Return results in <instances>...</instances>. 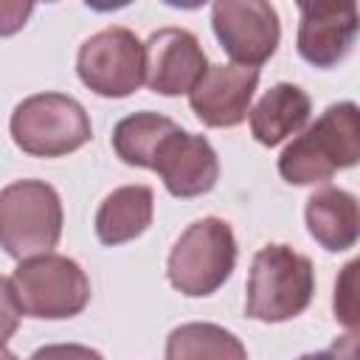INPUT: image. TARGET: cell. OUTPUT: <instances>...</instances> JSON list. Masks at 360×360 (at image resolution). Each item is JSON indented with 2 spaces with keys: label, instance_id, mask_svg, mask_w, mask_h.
Segmentation results:
<instances>
[{
  "label": "cell",
  "instance_id": "cell-1",
  "mask_svg": "<svg viewBox=\"0 0 360 360\" xmlns=\"http://www.w3.org/2000/svg\"><path fill=\"white\" fill-rule=\"evenodd\" d=\"M357 160L360 112L354 101H338L284 146L278 155V174L290 186H315L343 169H352Z\"/></svg>",
  "mask_w": 360,
  "mask_h": 360
},
{
  "label": "cell",
  "instance_id": "cell-2",
  "mask_svg": "<svg viewBox=\"0 0 360 360\" xmlns=\"http://www.w3.org/2000/svg\"><path fill=\"white\" fill-rule=\"evenodd\" d=\"M245 290L248 318L262 323H284L309 307L315 295V267L290 245H264L250 262Z\"/></svg>",
  "mask_w": 360,
  "mask_h": 360
},
{
  "label": "cell",
  "instance_id": "cell-3",
  "mask_svg": "<svg viewBox=\"0 0 360 360\" xmlns=\"http://www.w3.org/2000/svg\"><path fill=\"white\" fill-rule=\"evenodd\" d=\"M62 200L45 180H17L0 188V248L17 259L45 256L62 236Z\"/></svg>",
  "mask_w": 360,
  "mask_h": 360
},
{
  "label": "cell",
  "instance_id": "cell-4",
  "mask_svg": "<svg viewBox=\"0 0 360 360\" xmlns=\"http://www.w3.org/2000/svg\"><path fill=\"white\" fill-rule=\"evenodd\" d=\"M236 267V236L219 217H202L191 222L172 245L166 259L169 284L188 295L202 298L217 292Z\"/></svg>",
  "mask_w": 360,
  "mask_h": 360
},
{
  "label": "cell",
  "instance_id": "cell-5",
  "mask_svg": "<svg viewBox=\"0 0 360 360\" xmlns=\"http://www.w3.org/2000/svg\"><path fill=\"white\" fill-rule=\"evenodd\" d=\"M8 132L31 158H65L93 138V124L73 96L34 93L14 107Z\"/></svg>",
  "mask_w": 360,
  "mask_h": 360
},
{
  "label": "cell",
  "instance_id": "cell-6",
  "mask_svg": "<svg viewBox=\"0 0 360 360\" xmlns=\"http://www.w3.org/2000/svg\"><path fill=\"white\" fill-rule=\"evenodd\" d=\"M11 290L20 312L39 321H65L79 315L90 304V278L79 262L45 253L17 264L11 273Z\"/></svg>",
  "mask_w": 360,
  "mask_h": 360
},
{
  "label": "cell",
  "instance_id": "cell-7",
  "mask_svg": "<svg viewBox=\"0 0 360 360\" xmlns=\"http://www.w3.org/2000/svg\"><path fill=\"white\" fill-rule=\"evenodd\" d=\"M76 73L96 96L127 98L143 84V42L124 25H107L79 45Z\"/></svg>",
  "mask_w": 360,
  "mask_h": 360
},
{
  "label": "cell",
  "instance_id": "cell-8",
  "mask_svg": "<svg viewBox=\"0 0 360 360\" xmlns=\"http://www.w3.org/2000/svg\"><path fill=\"white\" fill-rule=\"evenodd\" d=\"M211 25L222 51L239 68L259 70L281 42L278 11L264 0H217Z\"/></svg>",
  "mask_w": 360,
  "mask_h": 360
},
{
  "label": "cell",
  "instance_id": "cell-9",
  "mask_svg": "<svg viewBox=\"0 0 360 360\" xmlns=\"http://www.w3.org/2000/svg\"><path fill=\"white\" fill-rule=\"evenodd\" d=\"M205 68V51L188 28H158L143 42V82L152 93L183 96Z\"/></svg>",
  "mask_w": 360,
  "mask_h": 360
},
{
  "label": "cell",
  "instance_id": "cell-10",
  "mask_svg": "<svg viewBox=\"0 0 360 360\" xmlns=\"http://www.w3.org/2000/svg\"><path fill=\"white\" fill-rule=\"evenodd\" d=\"M152 172L163 180L166 191L180 200L208 194L219 180V158L205 135L174 129L155 152Z\"/></svg>",
  "mask_w": 360,
  "mask_h": 360
},
{
  "label": "cell",
  "instance_id": "cell-11",
  "mask_svg": "<svg viewBox=\"0 0 360 360\" xmlns=\"http://www.w3.org/2000/svg\"><path fill=\"white\" fill-rule=\"evenodd\" d=\"M259 87V70L239 65H208L197 84L188 90L191 112L214 129L239 127Z\"/></svg>",
  "mask_w": 360,
  "mask_h": 360
},
{
  "label": "cell",
  "instance_id": "cell-12",
  "mask_svg": "<svg viewBox=\"0 0 360 360\" xmlns=\"http://www.w3.org/2000/svg\"><path fill=\"white\" fill-rule=\"evenodd\" d=\"M298 53L315 68H335L352 53L357 37V6L352 0L298 3Z\"/></svg>",
  "mask_w": 360,
  "mask_h": 360
},
{
  "label": "cell",
  "instance_id": "cell-13",
  "mask_svg": "<svg viewBox=\"0 0 360 360\" xmlns=\"http://www.w3.org/2000/svg\"><path fill=\"white\" fill-rule=\"evenodd\" d=\"M309 236L329 253H340L354 248L360 233V211L357 197L338 186L318 188L304 208Z\"/></svg>",
  "mask_w": 360,
  "mask_h": 360
},
{
  "label": "cell",
  "instance_id": "cell-14",
  "mask_svg": "<svg viewBox=\"0 0 360 360\" xmlns=\"http://www.w3.org/2000/svg\"><path fill=\"white\" fill-rule=\"evenodd\" d=\"M309 112L312 101L307 90L292 82H278L256 101V107H250V135L262 146H278L281 141L304 129Z\"/></svg>",
  "mask_w": 360,
  "mask_h": 360
},
{
  "label": "cell",
  "instance_id": "cell-15",
  "mask_svg": "<svg viewBox=\"0 0 360 360\" xmlns=\"http://www.w3.org/2000/svg\"><path fill=\"white\" fill-rule=\"evenodd\" d=\"M155 214V194L143 183L121 186L110 191L98 211H96V236L101 245H124L138 239L149 225Z\"/></svg>",
  "mask_w": 360,
  "mask_h": 360
},
{
  "label": "cell",
  "instance_id": "cell-16",
  "mask_svg": "<svg viewBox=\"0 0 360 360\" xmlns=\"http://www.w3.org/2000/svg\"><path fill=\"white\" fill-rule=\"evenodd\" d=\"M166 360H248V349L225 326L194 321L169 332Z\"/></svg>",
  "mask_w": 360,
  "mask_h": 360
},
{
  "label": "cell",
  "instance_id": "cell-17",
  "mask_svg": "<svg viewBox=\"0 0 360 360\" xmlns=\"http://www.w3.org/2000/svg\"><path fill=\"white\" fill-rule=\"evenodd\" d=\"M177 129V124L169 115L141 110L127 118H121L112 129V149L127 166L152 169L158 146Z\"/></svg>",
  "mask_w": 360,
  "mask_h": 360
},
{
  "label": "cell",
  "instance_id": "cell-18",
  "mask_svg": "<svg viewBox=\"0 0 360 360\" xmlns=\"http://www.w3.org/2000/svg\"><path fill=\"white\" fill-rule=\"evenodd\" d=\"M354 270H357V262H349L343 267V278L335 284V318H340L349 326V332H354V326H357V318H354V292H352Z\"/></svg>",
  "mask_w": 360,
  "mask_h": 360
},
{
  "label": "cell",
  "instance_id": "cell-19",
  "mask_svg": "<svg viewBox=\"0 0 360 360\" xmlns=\"http://www.w3.org/2000/svg\"><path fill=\"white\" fill-rule=\"evenodd\" d=\"M20 304L14 298V290H11V281L0 276V346L17 332L20 326Z\"/></svg>",
  "mask_w": 360,
  "mask_h": 360
},
{
  "label": "cell",
  "instance_id": "cell-20",
  "mask_svg": "<svg viewBox=\"0 0 360 360\" xmlns=\"http://www.w3.org/2000/svg\"><path fill=\"white\" fill-rule=\"evenodd\" d=\"M28 360H104L96 349L82 346V343H51L37 349Z\"/></svg>",
  "mask_w": 360,
  "mask_h": 360
},
{
  "label": "cell",
  "instance_id": "cell-21",
  "mask_svg": "<svg viewBox=\"0 0 360 360\" xmlns=\"http://www.w3.org/2000/svg\"><path fill=\"white\" fill-rule=\"evenodd\" d=\"M34 14V3H22V0H0V37H11L17 34L28 17Z\"/></svg>",
  "mask_w": 360,
  "mask_h": 360
},
{
  "label": "cell",
  "instance_id": "cell-22",
  "mask_svg": "<svg viewBox=\"0 0 360 360\" xmlns=\"http://www.w3.org/2000/svg\"><path fill=\"white\" fill-rule=\"evenodd\" d=\"M298 360H357V335H354V332H349V335L338 338L329 349L301 354Z\"/></svg>",
  "mask_w": 360,
  "mask_h": 360
},
{
  "label": "cell",
  "instance_id": "cell-23",
  "mask_svg": "<svg viewBox=\"0 0 360 360\" xmlns=\"http://www.w3.org/2000/svg\"><path fill=\"white\" fill-rule=\"evenodd\" d=\"M0 360H17V354H14V352H8L6 346H0Z\"/></svg>",
  "mask_w": 360,
  "mask_h": 360
}]
</instances>
